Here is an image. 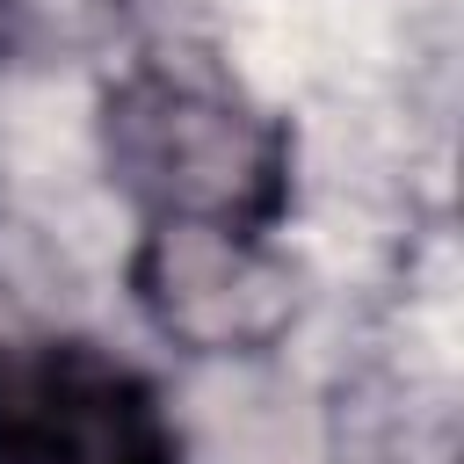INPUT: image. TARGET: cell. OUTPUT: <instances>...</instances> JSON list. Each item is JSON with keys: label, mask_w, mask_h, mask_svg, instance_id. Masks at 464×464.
Listing matches in <instances>:
<instances>
[{"label": "cell", "mask_w": 464, "mask_h": 464, "mask_svg": "<svg viewBox=\"0 0 464 464\" xmlns=\"http://www.w3.org/2000/svg\"><path fill=\"white\" fill-rule=\"evenodd\" d=\"M22 44V0H0V58Z\"/></svg>", "instance_id": "cell-4"}, {"label": "cell", "mask_w": 464, "mask_h": 464, "mask_svg": "<svg viewBox=\"0 0 464 464\" xmlns=\"http://www.w3.org/2000/svg\"><path fill=\"white\" fill-rule=\"evenodd\" d=\"M130 297L160 341L188 355H261L297 319V268L218 225H145L130 246Z\"/></svg>", "instance_id": "cell-3"}, {"label": "cell", "mask_w": 464, "mask_h": 464, "mask_svg": "<svg viewBox=\"0 0 464 464\" xmlns=\"http://www.w3.org/2000/svg\"><path fill=\"white\" fill-rule=\"evenodd\" d=\"M102 167L145 225H218L268 239L290 210L297 138L225 65L145 51L102 87Z\"/></svg>", "instance_id": "cell-1"}, {"label": "cell", "mask_w": 464, "mask_h": 464, "mask_svg": "<svg viewBox=\"0 0 464 464\" xmlns=\"http://www.w3.org/2000/svg\"><path fill=\"white\" fill-rule=\"evenodd\" d=\"M0 464H181L145 370L72 334H0Z\"/></svg>", "instance_id": "cell-2"}]
</instances>
